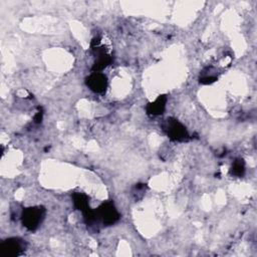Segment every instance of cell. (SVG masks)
<instances>
[{
    "label": "cell",
    "mask_w": 257,
    "mask_h": 257,
    "mask_svg": "<svg viewBox=\"0 0 257 257\" xmlns=\"http://www.w3.org/2000/svg\"><path fill=\"white\" fill-rule=\"evenodd\" d=\"M41 120H42V112H41V111H38V112L34 115V121H35L36 123H39V122H41Z\"/></svg>",
    "instance_id": "obj_11"
},
{
    "label": "cell",
    "mask_w": 257,
    "mask_h": 257,
    "mask_svg": "<svg viewBox=\"0 0 257 257\" xmlns=\"http://www.w3.org/2000/svg\"><path fill=\"white\" fill-rule=\"evenodd\" d=\"M26 243L20 238H9L3 241L0 245V253L4 257H17L24 253Z\"/></svg>",
    "instance_id": "obj_3"
},
{
    "label": "cell",
    "mask_w": 257,
    "mask_h": 257,
    "mask_svg": "<svg viewBox=\"0 0 257 257\" xmlns=\"http://www.w3.org/2000/svg\"><path fill=\"white\" fill-rule=\"evenodd\" d=\"M72 201H73L74 207L81 212H84L85 210L89 209L88 197L83 193H73Z\"/></svg>",
    "instance_id": "obj_8"
},
{
    "label": "cell",
    "mask_w": 257,
    "mask_h": 257,
    "mask_svg": "<svg viewBox=\"0 0 257 257\" xmlns=\"http://www.w3.org/2000/svg\"><path fill=\"white\" fill-rule=\"evenodd\" d=\"M231 174L236 177H242L245 174V163L243 159H237L234 161L231 168Z\"/></svg>",
    "instance_id": "obj_9"
},
{
    "label": "cell",
    "mask_w": 257,
    "mask_h": 257,
    "mask_svg": "<svg viewBox=\"0 0 257 257\" xmlns=\"http://www.w3.org/2000/svg\"><path fill=\"white\" fill-rule=\"evenodd\" d=\"M96 54V60L92 66L93 72H100L106 66H108L112 62V58L110 55L106 54L103 46H97L92 48Z\"/></svg>",
    "instance_id": "obj_6"
},
{
    "label": "cell",
    "mask_w": 257,
    "mask_h": 257,
    "mask_svg": "<svg viewBox=\"0 0 257 257\" xmlns=\"http://www.w3.org/2000/svg\"><path fill=\"white\" fill-rule=\"evenodd\" d=\"M216 80H217V77L213 76V75H206V76H203L200 78V82L203 84H209Z\"/></svg>",
    "instance_id": "obj_10"
},
{
    "label": "cell",
    "mask_w": 257,
    "mask_h": 257,
    "mask_svg": "<svg viewBox=\"0 0 257 257\" xmlns=\"http://www.w3.org/2000/svg\"><path fill=\"white\" fill-rule=\"evenodd\" d=\"M166 102H167V96L160 95L155 101L150 102L147 105V112L151 115L162 114L166 108Z\"/></svg>",
    "instance_id": "obj_7"
},
{
    "label": "cell",
    "mask_w": 257,
    "mask_h": 257,
    "mask_svg": "<svg viewBox=\"0 0 257 257\" xmlns=\"http://www.w3.org/2000/svg\"><path fill=\"white\" fill-rule=\"evenodd\" d=\"M166 131L168 133L169 138L172 141L176 142H183L189 138V134L185 125H183L180 121L177 119L170 117L167 119L166 122Z\"/></svg>",
    "instance_id": "obj_4"
},
{
    "label": "cell",
    "mask_w": 257,
    "mask_h": 257,
    "mask_svg": "<svg viewBox=\"0 0 257 257\" xmlns=\"http://www.w3.org/2000/svg\"><path fill=\"white\" fill-rule=\"evenodd\" d=\"M96 220L101 221L102 224L109 226L114 224L119 219V213L114 207L113 203L110 201H106L102 203L96 210Z\"/></svg>",
    "instance_id": "obj_2"
},
{
    "label": "cell",
    "mask_w": 257,
    "mask_h": 257,
    "mask_svg": "<svg viewBox=\"0 0 257 257\" xmlns=\"http://www.w3.org/2000/svg\"><path fill=\"white\" fill-rule=\"evenodd\" d=\"M45 216V209L42 206H34L25 208L21 214V220L23 226L30 230L34 231L41 224Z\"/></svg>",
    "instance_id": "obj_1"
},
{
    "label": "cell",
    "mask_w": 257,
    "mask_h": 257,
    "mask_svg": "<svg viewBox=\"0 0 257 257\" xmlns=\"http://www.w3.org/2000/svg\"><path fill=\"white\" fill-rule=\"evenodd\" d=\"M86 85L96 93H102L107 87V77L101 72H93L85 79Z\"/></svg>",
    "instance_id": "obj_5"
}]
</instances>
